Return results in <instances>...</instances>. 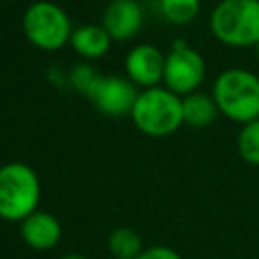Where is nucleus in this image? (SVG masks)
I'll use <instances>...</instances> for the list:
<instances>
[{
    "instance_id": "obj_1",
    "label": "nucleus",
    "mask_w": 259,
    "mask_h": 259,
    "mask_svg": "<svg viewBox=\"0 0 259 259\" xmlns=\"http://www.w3.org/2000/svg\"><path fill=\"white\" fill-rule=\"evenodd\" d=\"M212 99L233 121L245 125L259 119V77L245 69H227L212 85Z\"/></svg>"
},
{
    "instance_id": "obj_2",
    "label": "nucleus",
    "mask_w": 259,
    "mask_h": 259,
    "mask_svg": "<svg viewBox=\"0 0 259 259\" xmlns=\"http://www.w3.org/2000/svg\"><path fill=\"white\" fill-rule=\"evenodd\" d=\"M40 200V182L36 172L24 162L0 166V219L22 223L32 214Z\"/></svg>"
},
{
    "instance_id": "obj_3",
    "label": "nucleus",
    "mask_w": 259,
    "mask_h": 259,
    "mask_svg": "<svg viewBox=\"0 0 259 259\" xmlns=\"http://www.w3.org/2000/svg\"><path fill=\"white\" fill-rule=\"evenodd\" d=\"M132 119L136 127L152 138H162L174 134L182 123V97L166 87H150L140 91Z\"/></svg>"
},
{
    "instance_id": "obj_4",
    "label": "nucleus",
    "mask_w": 259,
    "mask_h": 259,
    "mask_svg": "<svg viewBox=\"0 0 259 259\" xmlns=\"http://www.w3.org/2000/svg\"><path fill=\"white\" fill-rule=\"evenodd\" d=\"M212 34L231 47L259 42V0H221L210 14Z\"/></svg>"
},
{
    "instance_id": "obj_5",
    "label": "nucleus",
    "mask_w": 259,
    "mask_h": 259,
    "mask_svg": "<svg viewBox=\"0 0 259 259\" xmlns=\"http://www.w3.org/2000/svg\"><path fill=\"white\" fill-rule=\"evenodd\" d=\"M22 30L26 38L45 51H57L71 40L73 28L67 12L49 0L32 2L22 14Z\"/></svg>"
},
{
    "instance_id": "obj_6",
    "label": "nucleus",
    "mask_w": 259,
    "mask_h": 259,
    "mask_svg": "<svg viewBox=\"0 0 259 259\" xmlns=\"http://www.w3.org/2000/svg\"><path fill=\"white\" fill-rule=\"evenodd\" d=\"M204 79V59L198 51L182 40H176L172 51L166 55L164 65V85L176 95L194 93V89Z\"/></svg>"
},
{
    "instance_id": "obj_7",
    "label": "nucleus",
    "mask_w": 259,
    "mask_h": 259,
    "mask_svg": "<svg viewBox=\"0 0 259 259\" xmlns=\"http://www.w3.org/2000/svg\"><path fill=\"white\" fill-rule=\"evenodd\" d=\"M85 95L101 113L119 117V115L132 113L140 93L136 89V83H132L127 77L97 73V77L93 79Z\"/></svg>"
},
{
    "instance_id": "obj_8",
    "label": "nucleus",
    "mask_w": 259,
    "mask_h": 259,
    "mask_svg": "<svg viewBox=\"0 0 259 259\" xmlns=\"http://www.w3.org/2000/svg\"><path fill=\"white\" fill-rule=\"evenodd\" d=\"M164 65L166 57L154 45H136L125 55L127 79L146 89L158 87V83L164 79Z\"/></svg>"
},
{
    "instance_id": "obj_9",
    "label": "nucleus",
    "mask_w": 259,
    "mask_h": 259,
    "mask_svg": "<svg viewBox=\"0 0 259 259\" xmlns=\"http://www.w3.org/2000/svg\"><path fill=\"white\" fill-rule=\"evenodd\" d=\"M144 14L136 0H111L103 12V28L115 40H125L138 34Z\"/></svg>"
},
{
    "instance_id": "obj_10",
    "label": "nucleus",
    "mask_w": 259,
    "mask_h": 259,
    "mask_svg": "<svg viewBox=\"0 0 259 259\" xmlns=\"http://www.w3.org/2000/svg\"><path fill=\"white\" fill-rule=\"evenodd\" d=\"M20 237L34 251L53 249L61 239V223L51 212L34 210L20 223Z\"/></svg>"
},
{
    "instance_id": "obj_11",
    "label": "nucleus",
    "mask_w": 259,
    "mask_h": 259,
    "mask_svg": "<svg viewBox=\"0 0 259 259\" xmlns=\"http://www.w3.org/2000/svg\"><path fill=\"white\" fill-rule=\"evenodd\" d=\"M71 45L75 53L85 59H99L109 51L111 36L103 28V24H81L73 28Z\"/></svg>"
},
{
    "instance_id": "obj_12",
    "label": "nucleus",
    "mask_w": 259,
    "mask_h": 259,
    "mask_svg": "<svg viewBox=\"0 0 259 259\" xmlns=\"http://www.w3.org/2000/svg\"><path fill=\"white\" fill-rule=\"evenodd\" d=\"M219 113L217 101L206 93H188L182 97V119L192 127H206Z\"/></svg>"
},
{
    "instance_id": "obj_13",
    "label": "nucleus",
    "mask_w": 259,
    "mask_h": 259,
    "mask_svg": "<svg viewBox=\"0 0 259 259\" xmlns=\"http://www.w3.org/2000/svg\"><path fill=\"white\" fill-rule=\"evenodd\" d=\"M107 249L111 257L115 259H138V255L146 249L142 243V237L130 229V227H119L109 233L107 237Z\"/></svg>"
},
{
    "instance_id": "obj_14",
    "label": "nucleus",
    "mask_w": 259,
    "mask_h": 259,
    "mask_svg": "<svg viewBox=\"0 0 259 259\" xmlns=\"http://www.w3.org/2000/svg\"><path fill=\"white\" fill-rule=\"evenodd\" d=\"M239 156L253 166H259V119L245 123L237 136Z\"/></svg>"
},
{
    "instance_id": "obj_15",
    "label": "nucleus",
    "mask_w": 259,
    "mask_h": 259,
    "mask_svg": "<svg viewBox=\"0 0 259 259\" xmlns=\"http://www.w3.org/2000/svg\"><path fill=\"white\" fill-rule=\"evenodd\" d=\"M160 10L166 20L174 24H186L198 14L200 0H160Z\"/></svg>"
},
{
    "instance_id": "obj_16",
    "label": "nucleus",
    "mask_w": 259,
    "mask_h": 259,
    "mask_svg": "<svg viewBox=\"0 0 259 259\" xmlns=\"http://www.w3.org/2000/svg\"><path fill=\"white\" fill-rule=\"evenodd\" d=\"M97 77V73L89 67V65H77L73 71H71V83L77 91L85 93L89 89V85L93 83V79Z\"/></svg>"
},
{
    "instance_id": "obj_17",
    "label": "nucleus",
    "mask_w": 259,
    "mask_h": 259,
    "mask_svg": "<svg viewBox=\"0 0 259 259\" xmlns=\"http://www.w3.org/2000/svg\"><path fill=\"white\" fill-rule=\"evenodd\" d=\"M138 259H182L178 255V251H174L172 247H166V245H152V247H146Z\"/></svg>"
},
{
    "instance_id": "obj_18",
    "label": "nucleus",
    "mask_w": 259,
    "mask_h": 259,
    "mask_svg": "<svg viewBox=\"0 0 259 259\" xmlns=\"http://www.w3.org/2000/svg\"><path fill=\"white\" fill-rule=\"evenodd\" d=\"M59 259H87V257H83V255H79V253H67V255L59 257Z\"/></svg>"
},
{
    "instance_id": "obj_19",
    "label": "nucleus",
    "mask_w": 259,
    "mask_h": 259,
    "mask_svg": "<svg viewBox=\"0 0 259 259\" xmlns=\"http://www.w3.org/2000/svg\"><path fill=\"white\" fill-rule=\"evenodd\" d=\"M255 53H257V59H259V42L255 45Z\"/></svg>"
},
{
    "instance_id": "obj_20",
    "label": "nucleus",
    "mask_w": 259,
    "mask_h": 259,
    "mask_svg": "<svg viewBox=\"0 0 259 259\" xmlns=\"http://www.w3.org/2000/svg\"><path fill=\"white\" fill-rule=\"evenodd\" d=\"M109 2H111V0H109Z\"/></svg>"
}]
</instances>
